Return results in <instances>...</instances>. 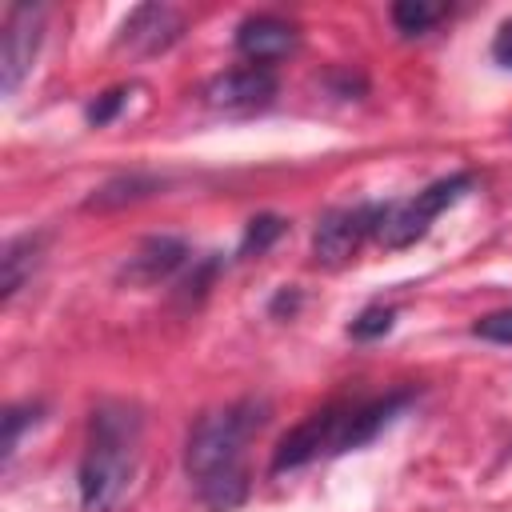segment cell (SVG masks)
Instances as JSON below:
<instances>
[{"mask_svg": "<svg viewBox=\"0 0 512 512\" xmlns=\"http://www.w3.org/2000/svg\"><path fill=\"white\" fill-rule=\"evenodd\" d=\"M40 40H44V8L40 4H12L4 16V36H0V88L8 96L32 72Z\"/></svg>", "mask_w": 512, "mask_h": 512, "instance_id": "5", "label": "cell"}, {"mask_svg": "<svg viewBox=\"0 0 512 512\" xmlns=\"http://www.w3.org/2000/svg\"><path fill=\"white\" fill-rule=\"evenodd\" d=\"M392 320H396V312H392V308L372 304V308H364V312L348 324V336H352V340H376V336H384V332L392 328Z\"/></svg>", "mask_w": 512, "mask_h": 512, "instance_id": "15", "label": "cell"}, {"mask_svg": "<svg viewBox=\"0 0 512 512\" xmlns=\"http://www.w3.org/2000/svg\"><path fill=\"white\" fill-rule=\"evenodd\" d=\"M268 424V400L244 396L228 408L204 412L184 444V468L212 512H232L248 500V440Z\"/></svg>", "mask_w": 512, "mask_h": 512, "instance_id": "1", "label": "cell"}, {"mask_svg": "<svg viewBox=\"0 0 512 512\" xmlns=\"http://www.w3.org/2000/svg\"><path fill=\"white\" fill-rule=\"evenodd\" d=\"M284 236V220L280 216H252L248 228H244V240H240V256H252V252H264L272 240Z\"/></svg>", "mask_w": 512, "mask_h": 512, "instance_id": "14", "label": "cell"}, {"mask_svg": "<svg viewBox=\"0 0 512 512\" xmlns=\"http://www.w3.org/2000/svg\"><path fill=\"white\" fill-rule=\"evenodd\" d=\"M164 180L160 176H148V172H128V176H112L108 184H100L84 208L88 212H108V208H124V204H136V200H148L152 192H160Z\"/></svg>", "mask_w": 512, "mask_h": 512, "instance_id": "12", "label": "cell"}, {"mask_svg": "<svg viewBox=\"0 0 512 512\" xmlns=\"http://www.w3.org/2000/svg\"><path fill=\"white\" fill-rule=\"evenodd\" d=\"M184 32V16L168 4H140L128 12L124 28H120V44L132 52H164L168 44H176Z\"/></svg>", "mask_w": 512, "mask_h": 512, "instance_id": "9", "label": "cell"}, {"mask_svg": "<svg viewBox=\"0 0 512 512\" xmlns=\"http://www.w3.org/2000/svg\"><path fill=\"white\" fill-rule=\"evenodd\" d=\"M188 264V244L180 236H148L136 244V252L120 264V280L136 288H152L172 280Z\"/></svg>", "mask_w": 512, "mask_h": 512, "instance_id": "8", "label": "cell"}, {"mask_svg": "<svg viewBox=\"0 0 512 512\" xmlns=\"http://www.w3.org/2000/svg\"><path fill=\"white\" fill-rule=\"evenodd\" d=\"M140 464V412L124 400H108L88 420V444L80 456L76 488L84 512H112Z\"/></svg>", "mask_w": 512, "mask_h": 512, "instance_id": "2", "label": "cell"}, {"mask_svg": "<svg viewBox=\"0 0 512 512\" xmlns=\"http://www.w3.org/2000/svg\"><path fill=\"white\" fill-rule=\"evenodd\" d=\"M468 188H472V172H452V176H444V180H432L428 188H420V192L408 196V200L380 204L376 240H380L384 248H408V244H416V240L432 228V220H436L448 204H456Z\"/></svg>", "mask_w": 512, "mask_h": 512, "instance_id": "3", "label": "cell"}, {"mask_svg": "<svg viewBox=\"0 0 512 512\" xmlns=\"http://www.w3.org/2000/svg\"><path fill=\"white\" fill-rule=\"evenodd\" d=\"M440 16H444V4H432V0H400V4H392V24H396L404 36L428 32Z\"/></svg>", "mask_w": 512, "mask_h": 512, "instance_id": "13", "label": "cell"}, {"mask_svg": "<svg viewBox=\"0 0 512 512\" xmlns=\"http://www.w3.org/2000/svg\"><path fill=\"white\" fill-rule=\"evenodd\" d=\"M236 48L256 60V64H268V60H280L296 48V28L280 16H248L240 28H236Z\"/></svg>", "mask_w": 512, "mask_h": 512, "instance_id": "10", "label": "cell"}, {"mask_svg": "<svg viewBox=\"0 0 512 512\" xmlns=\"http://www.w3.org/2000/svg\"><path fill=\"white\" fill-rule=\"evenodd\" d=\"M472 332L480 340H496V344H512V308H500V312H488L472 324Z\"/></svg>", "mask_w": 512, "mask_h": 512, "instance_id": "17", "label": "cell"}, {"mask_svg": "<svg viewBox=\"0 0 512 512\" xmlns=\"http://www.w3.org/2000/svg\"><path fill=\"white\" fill-rule=\"evenodd\" d=\"M336 428H340V408H324L316 416H308L304 424H296L272 452V472L284 468H300L316 456H336Z\"/></svg>", "mask_w": 512, "mask_h": 512, "instance_id": "7", "label": "cell"}, {"mask_svg": "<svg viewBox=\"0 0 512 512\" xmlns=\"http://www.w3.org/2000/svg\"><path fill=\"white\" fill-rule=\"evenodd\" d=\"M124 96H128V88H112V92L96 96V100L88 104V124H108V120H112V116L120 112Z\"/></svg>", "mask_w": 512, "mask_h": 512, "instance_id": "18", "label": "cell"}, {"mask_svg": "<svg viewBox=\"0 0 512 512\" xmlns=\"http://www.w3.org/2000/svg\"><path fill=\"white\" fill-rule=\"evenodd\" d=\"M40 252H44V236H32V232L4 244V252H0V300H12L24 288V280L40 264Z\"/></svg>", "mask_w": 512, "mask_h": 512, "instance_id": "11", "label": "cell"}, {"mask_svg": "<svg viewBox=\"0 0 512 512\" xmlns=\"http://www.w3.org/2000/svg\"><path fill=\"white\" fill-rule=\"evenodd\" d=\"M492 56H496L504 68H512V20L496 32V40H492Z\"/></svg>", "mask_w": 512, "mask_h": 512, "instance_id": "19", "label": "cell"}, {"mask_svg": "<svg viewBox=\"0 0 512 512\" xmlns=\"http://www.w3.org/2000/svg\"><path fill=\"white\" fill-rule=\"evenodd\" d=\"M28 424H36V408L32 404H12L4 412V460H12V452H16V444H20Z\"/></svg>", "mask_w": 512, "mask_h": 512, "instance_id": "16", "label": "cell"}, {"mask_svg": "<svg viewBox=\"0 0 512 512\" xmlns=\"http://www.w3.org/2000/svg\"><path fill=\"white\" fill-rule=\"evenodd\" d=\"M376 220H380V204H352V208H332L316 232H312V256L324 268H340L348 264L360 244L368 236H376Z\"/></svg>", "mask_w": 512, "mask_h": 512, "instance_id": "4", "label": "cell"}, {"mask_svg": "<svg viewBox=\"0 0 512 512\" xmlns=\"http://www.w3.org/2000/svg\"><path fill=\"white\" fill-rule=\"evenodd\" d=\"M272 96H276V72H272L268 64L228 68V72L212 76L208 88H204L208 108H216V112H232V116L260 112V108L272 104Z\"/></svg>", "mask_w": 512, "mask_h": 512, "instance_id": "6", "label": "cell"}]
</instances>
